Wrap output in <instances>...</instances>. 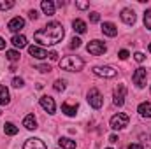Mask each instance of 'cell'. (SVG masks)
Masks as SVG:
<instances>
[{
    "label": "cell",
    "mask_w": 151,
    "mask_h": 149,
    "mask_svg": "<svg viewBox=\"0 0 151 149\" xmlns=\"http://www.w3.org/2000/svg\"><path fill=\"white\" fill-rule=\"evenodd\" d=\"M63 35H65V32H63L62 23L53 21V23H47L44 28L37 30L34 34V39H35V42L42 44V46H53V44H58L63 39Z\"/></svg>",
    "instance_id": "obj_1"
},
{
    "label": "cell",
    "mask_w": 151,
    "mask_h": 149,
    "mask_svg": "<svg viewBox=\"0 0 151 149\" xmlns=\"http://www.w3.org/2000/svg\"><path fill=\"white\" fill-rule=\"evenodd\" d=\"M83 65H84V62L79 56H65L60 60V69L67 70V72H77L83 69Z\"/></svg>",
    "instance_id": "obj_2"
},
{
    "label": "cell",
    "mask_w": 151,
    "mask_h": 149,
    "mask_svg": "<svg viewBox=\"0 0 151 149\" xmlns=\"http://www.w3.org/2000/svg\"><path fill=\"white\" fill-rule=\"evenodd\" d=\"M88 104H90L93 109H100V107H102L104 98H102V95H100V91H99L97 88H91V90L88 91Z\"/></svg>",
    "instance_id": "obj_3"
},
{
    "label": "cell",
    "mask_w": 151,
    "mask_h": 149,
    "mask_svg": "<svg viewBox=\"0 0 151 149\" xmlns=\"http://www.w3.org/2000/svg\"><path fill=\"white\" fill-rule=\"evenodd\" d=\"M125 126H128V116L123 112H118L111 117V128L113 130H123Z\"/></svg>",
    "instance_id": "obj_4"
},
{
    "label": "cell",
    "mask_w": 151,
    "mask_h": 149,
    "mask_svg": "<svg viewBox=\"0 0 151 149\" xmlns=\"http://www.w3.org/2000/svg\"><path fill=\"white\" fill-rule=\"evenodd\" d=\"M86 49H88V53L90 54H93V56H100V54H104L106 53V44L102 42V40H91L88 46H86Z\"/></svg>",
    "instance_id": "obj_5"
},
{
    "label": "cell",
    "mask_w": 151,
    "mask_h": 149,
    "mask_svg": "<svg viewBox=\"0 0 151 149\" xmlns=\"http://www.w3.org/2000/svg\"><path fill=\"white\" fill-rule=\"evenodd\" d=\"M146 79H148V72H146V69H137L134 75H132V81H134V84L137 86V88H144L146 86Z\"/></svg>",
    "instance_id": "obj_6"
},
{
    "label": "cell",
    "mask_w": 151,
    "mask_h": 149,
    "mask_svg": "<svg viewBox=\"0 0 151 149\" xmlns=\"http://www.w3.org/2000/svg\"><path fill=\"white\" fill-rule=\"evenodd\" d=\"M125 97H127V88L123 84H118V88L114 90V105L121 107L125 104Z\"/></svg>",
    "instance_id": "obj_7"
},
{
    "label": "cell",
    "mask_w": 151,
    "mask_h": 149,
    "mask_svg": "<svg viewBox=\"0 0 151 149\" xmlns=\"http://www.w3.org/2000/svg\"><path fill=\"white\" fill-rule=\"evenodd\" d=\"M93 74L99 75V77H107V79H111V77H116V70L111 69V67H95V69H93Z\"/></svg>",
    "instance_id": "obj_8"
},
{
    "label": "cell",
    "mask_w": 151,
    "mask_h": 149,
    "mask_svg": "<svg viewBox=\"0 0 151 149\" xmlns=\"http://www.w3.org/2000/svg\"><path fill=\"white\" fill-rule=\"evenodd\" d=\"M40 105H42V109H44V111L49 112V114H53V112H55V109H56L55 100H53L51 97H47V95L40 97Z\"/></svg>",
    "instance_id": "obj_9"
},
{
    "label": "cell",
    "mask_w": 151,
    "mask_h": 149,
    "mask_svg": "<svg viewBox=\"0 0 151 149\" xmlns=\"http://www.w3.org/2000/svg\"><path fill=\"white\" fill-rule=\"evenodd\" d=\"M23 27H25V19H23V18H19V16L12 18V19L9 21V25H7V28H9L11 32H14V34H16V32H19Z\"/></svg>",
    "instance_id": "obj_10"
},
{
    "label": "cell",
    "mask_w": 151,
    "mask_h": 149,
    "mask_svg": "<svg viewBox=\"0 0 151 149\" xmlns=\"http://www.w3.org/2000/svg\"><path fill=\"white\" fill-rule=\"evenodd\" d=\"M28 53H30V56H34V58H37V60H44V58L49 56V54H47L42 47H39V46H28Z\"/></svg>",
    "instance_id": "obj_11"
},
{
    "label": "cell",
    "mask_w": 151,
    "mask_h": 149,
    "mask_svg": "<svg viewBox=\"0 0 151 149\" xmlns=\"http://www.w3.org/2000/svg\"><path fill=\"white\" fill-rule=\"evenodd\" d=\"M119 16H121V21L127 23V25H134L135 23V12L132 9H123Z\"/></svg>",
    "instance_id": "obj_12"
},
{
    "label": "cell",
    "mask_w": 151,
    "mask_h": 149,
    "mask_svg": "<svg viewBox=\"0 0 151 149\" xmlns=\"http://www.w3.org/2000/svg\"><path fill=\"white\" fill-rule=\"evenodd\" d=\"M23 149H47V148H46V144H44L40 139H28V140L25 142Z\"/></svg>",
    "instance_id": "obj_13"
},
{
    "label": "cell",
    "mask_w": 151,
    "mask_h": 149,
    "mask_svg": "<svg viewBox=\"0 0 151 149\" xmlns=\"http://www.w3.org/2000/svg\"><path fill=\"white\" fill-rule=\"evenodd\" d=\"M102 32H104L107 37H116V35H118V28H116V25L109 23V21L102 25Z\"/></svg>",
    "instance_id": "obj_14"
},
{
    "label": "cell",
    "mask_w": 151,
    "mask_h": 149,
    "mask_svg": "<svg viewBox=\"0 0 151 149\" xmlns=\"http://www.w3.org/2000/svg\"><path fill=\"white\" fill-rule=\"evenodd\" d=\"M137 112H139L142 117H151V102H142V104L137 107Z\"/></svg>",
    "instance_id": "obj_15"
},
{
    "label": "cell",
    "mask_w": 151,
    "mask_h": 149,
    "mask_svg": "<svg viewBox=\"0 0 151 149\" xmlns=\"http://www.w3.org/2000/svg\"><path fill=\"white\" fill-rule=\"evenodd\" d=\"M40 7H42L44 14H47V16H53L55 14V4L51 0H42L40 2Z\"/></svg>",
    "instance_id": "obj_16"
},
{
    "label": "cell",
    "mask_w": 151,
    "mask_h": 149,
    "mask_svg": "<svg viewBox=\"0 0 151 149\" xmlns=\"http://www.w3.org/2000/svg\"><path fill=\"white\" fill-rule=\"evenodd\" d=\"M23 126H25L27 130H35V128H37V121H35L34 114L25 116V119H23Z\"/></svg>",
    "instance_id": "obj_17"
},
{
    "label": "cell",
    "mask_w": 151,
    "mask_h": 149,
    "mask_svg": "<svg viewBox=\"0 0 151 149\" xmlns=\"http://www.w3.org/2000/svg\"><path fill=\"white\" fill-rule=\"evenodd\" d=\"M9 90L4 86V84H0V105H7L9 104Z\"/></svg>",
    "instance_id": "obj_18"
},
{
    "label": "cell",
    "mask_w": 151,
    "mask_h": 149,
    "mask_svg": "<svg viewBox=\"0 0 151 149\" xmlns=\"http://www.w3.org/2000/svg\"><path fill=\"white\" fill-rule=\"evenodd\" d=\"M62 111L65 112L67 116H76V111H77V104H76V105H70L69 102H63V104H62Z\"/></svg>",
    "instance_id": "obj_19"
},
{
    "label": "cell",
    "mask_w": 151,
    "mask_h": 149,
    "mask_svg": "<svg viewBox=\"0 0 151 149\" xmlns=\"http://www.w3.org/2000/svg\"><path fill=\"white\" fill-rule=\"evenodd\" d=\"M72 27H74V32H77V34H84L86 32V23L81 21V19H74Z\"/></svg>",
    "instance_id": "obj_20"
},
{
    "label": "cell",
    "mask_w": 151,
    "mask_h": 149,
    "mask_svg": "<svg viewBox=\"0 0 151 149\" xmlns=\"http://www.w3.org/2000/svg\"><path fill=\"white\" fill-rule=\"evenodd\" d=\"M11 42H12L16 47H19V49H21V47H25V46H27V37H25V35H14Z\"/></svg>",
    "instance_id": "obj_21"
},
{
    "label": "cell",
    "mask_w": 151,
    "mask_h": 149,
    "mask_svg": "<svg viewBox=\"0 0 151 149\" xmlns=\"http://www.w3.org/2000/svg\"><path fill=\"white\" fill-rule=\"evenodd\" d=\"M58 142H60V146H62L63 149H76V142H74V140H70V139H65V137H62Z\"/></svg>",
    "instance_id": "obj_22"
},
{
    "label": "cell",
    "mask_w": 151,
    "mask_h": 149,
    "mask_svg": "<svg viewBox=\"0 0 151 149\" xmlns=\"http://www.w3.org/2000/svg\"><path fill=\"white\" fill-rule=\"evenodd\" d=\"M4 132H5L7 135H16V133H18V126L12 125V123H5V125H4Z\"/></svg>",
    "instance_id": "obj_23"
},
{
    "label": "cell",
    "mask_w": 151,
    "mask_h": 149,
    "mask_svg": "<svg viewBox=\"0 0 151 149\" xmlns=\"http://www.w3.org/2000/svg\"><path fill=\"white\" fill-rule=\"evenodd\" d=\"M141 140H142V149H151V135H146V133H142L141 135Z\"/></svg>",
    "instance_id": "obj_24"
},
{
    "label": "cell",
    "mask_w": 151,
    "mask_h": 149,
    "mask_svg": "<svg viewBox=\"0 0 151 149\" xmlns=\"http://www.w3.org/2000/svg\"><path fill=\"white\" fill-rule=\"evenodd\" d=\"M5 56H7V60H9V62H18L21 54H19L18 51H7V53H5Z\"/></svg>",
    "instance_id": "obj_25"
},
{
    "label": "cell",
    "mask_w": 151,
    "mask_h": 149,
    "mask_svg": "<svg viewBox=\"0 0 151 149\" xmlns=\"http://www.w3.org/2000/svg\"><path fill=\"white\" fill-rule=\"evenodd\" d=\"M144 25H146L148 30H151V9H148L144 12Z\"/></svg>",
    "instance_id": "obj_26"
},
{
    "label": "cell",
    "mask_w": 151,
    "mask_h": 149,
    "mask_svg": "<svg viewBox=\"0 0 151 149\" xmlns=\"http://www.w3.org/2000/svg\"><path fill=\"white\" fill-rule=\"evenodd\" d=\"M55 90H56V91H63V90H65V81L56 79V81H55Z\"/></svg>",
    "instance_id": "obj_27"
},
{
    "label": "cell",
    "mask_w": 151,
    "mask_h": 149,
    "mask_svg": "<svg viewBox=\"0 0 151 149\" xmlns=\"http://www.w3.org/2000/svg\"><path fill=\"white\" fill-rule=\"evenodd\" d=\"M11 7H14V2H11V0H7V2L0 0V9H2V11H7V9H11Z\"/></svg>",
    "instance_id": "obj_28"
},
{
    "label": "cell",
    "mask_w": 151,
    "mask_h": 149,
    "mask_svg": "<svg viewBox=\"0 0 151 149\" xmlns=\"http://www.w3.org/2000/svg\"><path fill=\"white\" fill-rule=\"evenodd\" d=\"M90 21H91V23H99V21H100V14H99V12H91V14H90Z\"/></svg>",
    "instance_id": "obj_29"
},
{
    "label": "cell",
    "mask_w": 151,
    "mask_h": 149,
    "mask_svg": "<svg viewBox=\"0 0 151 149\" xmlns=\"http://www.w3.org/2000/svg\"><path fill=\"white\" fill-rule=\"evenodd\" d=\"M12 86H14V88H21V86H23V79H21V77H14V79H12Z\"/></svg>",
    "instance_id": "obj_30"
},
{
    "label": "cell",
    "mask_w": 151,
    "mask_h": 149,
    "mask_svg": "<svg viewBox=\"0 0 151 149\" xmlns=\"http://www.w3.org/2000/svg\"><path fill=\"white\" fill-rule=\"evenodd\" d=\"M35 69L40 70V72H44V74H46V72H51V67H49V65H37Z\"/></svg>",
    "instance_id": "obj_31"
},
{
    "label": "cell",
    "mask_w": 151,
    "mask_h": 149,
    "mask_svg": "<svg viewBox=\"0 0 151 149\" xmlns=\"http://www.w3.org/2000/svg\"><path fill=\"white\" fill-rule=\"evenodd\" d=\"M76 7L77 9H88L90 7V2H76Z\"/></svg>",
    "instance_id": "obj_32"
},
{
    "label": "cell",
    "mask_w": 151,
    "mask_h": 149,
    "mask_svg": "<svg viewBox=\"0 0 151 149\" xmlns=\"http://www.w3.org/2000/svg\"><path fill=\"white\" fill-rule=\"evenodd\" d=\"M118 56H119V58H121V60H127V58H128V56H130V54H128V51H127V49H121V51H119V53H118Z\"/></svg>",
    "instance_id": "obj_33"
},
{
    "label": "cell",
    "mask_w": 151,
    "mask_h": 149,
    "mask_svg": "<svg viewBox=\"0 0 151 149\" xmlns=\"http://www.w3.org/2000/svg\"><path fill=\"white\" fill-rule=\"evenodd\" d=\"M79 46H81V39L74 37V39H72V42H70V47H76V49H77Z\"/></svg>",
    "instance_id": "obj_34"
},
{
    "label": "cell",
    "mask_w": 151,
    "mask_h": 149,
    "mask_svg": "<svg viewBox=\"0 0 151 149\" xmlns=\"http://www.w3.org/2000/svg\"><path fill=\"white\" fill-rule=\"evenodd\" d=\"M134 58H135V62H139V63H141V62H144V58H146V56H144L142 53H135V54H134Z\"/></svg>",
    "instance_id": "obj_35"
},
{
    "label": "cell",
    "mask_w": 151,
    "mask_h": 149,
    "mask_svg": "<svg viewBox=\"0 0 151 149\" xmlns=\"http://www.w3.org/2000/svg\"><path fill=\"white\" fill-rule=\"evenodd\" d=\"M28 16H30L32 19H37V18H39V12L34 9V11H30V12H28Z\"/></svg>",
    "instance_id": "obj_36"
},
{
    "label": "cell",
    "mask_w": 151,
    "mask_h": 149,
    "mask_svg": "<svg viewBox=\"0 0 151 149\" xmlns=\"http://www.w3.org/2000/svg\"><path fill=\"white\" fill-rule=\"evenodd\" d=\"M49 58H51L53 62H56V60H58V53H55V51H51V53H49Z\"/></svg>",
    "instance_id": "obj_37"
},
{
    "label": "cell",
    "mask_w": 151,
    "mask_h": 149,
    "mask_svg": "<svg viewBox=\"0 0 151 149\" xmlns=\"http://www.w3.org/2000/svg\"><path fill=\"white\" fill-rule=\"evenodd\" d=\"M127 149H142V146H141V144H130Z\"/></svg>",
    "instance_id": "obj_38"
},
{
    "label": "cell",
    "mask_w": 151,
    "mask_h": 149,
    "mask_svg": "<svg viewBox=\"0 0 151 149\" xmlns=\"http://www.w3.org/2000/svg\"><path fill=\"white\" fill-rule=\"evenodd\" d=\"M4 47H5V40H4V39L0 37V51H2Z\"/></svg>",
    "instance_id": "obj_39"
},
{
    "label": "cell",
    "mask_w": 151,
    "mask_h": 149,
    "mask_svg": "<svg viewBox=\"0 0 151 149\" xmlns=\"http://www.w3.org/2000/svg\"><path fill=\"white\" fill-rule=\"evenodd\" d=\"M109 142H118V137H116V135H111V137H109Z\"/></svg>",
    "instance_id": "obj_40"
},
{
    "label": "cell",
    "mask_w": 151,
    "mask_h": 149,
    "mask_svg": "<svg viewBox=\"0 0 151 149\" xmlns=\"http://www.w3.org/2000/svg\"><path fill=\"white\" fill-rule=\"evenodd\" d=\"M150 53H151V44H150Z\"/></svg>",
    "instance_id": "obj_41"
},
{
    "label": "cell",
    "mask_w": 151,
    "mask_h": 149,
    "mask_svg": "<svg viewBox=\"0 0 151 149\" xmlns=\"http://www.w3.org/2000/svg\"><path fill=\"white\" fill-rule=\"evenodd\" d=\"M107 149H111V148H107Z\"/></svg>",
    "instance_id": "obj_42"
}]
</instances>
